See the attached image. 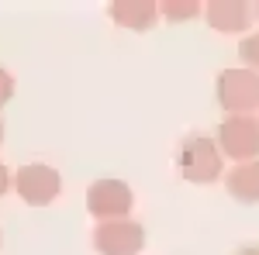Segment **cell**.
Here are the masks:
<instances>
[{
  "instance_id": "obj_1",
  "label": "cell",
  "mask_w": 259,
  "mask_h": 255,
  "mask_svg": "<svg viewBox=\"0 0 259 255\" xmlns=\"http://www.w3.org/2000/svg\"><path fill=\"white\" fill-rule=\"evenodd\" d=\"M221 148L214 138L207 135H187L183 145H180V173L187 183H197V186H207L221 176Z\"/></svg>"
},
{
  "instance_id": "obj_2",
  "label": "cell",
  "mask_w": 259,
  "mask_h": 255,
  "mask_svg": "<svg viewBox=\"0 0 259 255\" xmlns=\"http://www.w3.org/2000/svg\"><path fill=\"white\" fill-rule=\"evenodd\" d=\"M218 148L232 162L259 159V118L256 114H228L218 128Z\"/></svg>"
},
{
  "instance_id": "obj_3",
  "label": "cell",
  "mask_w": 259,
  "mask_h": 255,
  "mask_svg": "<svg viewBox=\"0 0 259 255\" xmlns=\"http://www.w3.org/2000/svg\"><path fill=\"white\" fill-rule=\"evenodd\" d=\"M218 104L228 114H256L259 111V73H252V69H221Z\"/></svg>"
},
{
  "instance_id": "obj_4",
  "label": "cell",
  "mask_w": 259,
  "mask_h": 255,
  "mask_svg": "<svg viewBox=\"0 0 259 255\" xmlns=\"http://www.w3.org/2000/svg\"><path fill=\"white\" fill-rule=\"evenodd\" d=\"M94 248L97 255H139L145 248V228L132 217L100 221L94 231Z\"/></svg>"
},
{
  "instance_id": "obj_5",
  "label": "cell",
  "mask_w": 259,
  "mask_h": 255,
  "mask_svg": "<svg viewBox=\"0 0 259 255\" xmlns=\"http://www.w3.org/2000/svg\"><path fill=\"white\" fill-rule=\"evenodd\" d=\"M14 190H18V196L24 203L49 207L62 190V176L52 166H45V162H31V166H21L14 173Z\"/></svg>"
},
{
  "instance_id": "obj_6",
  "label": "cell",
  "mask_w": 259,
  "mask_h": 255,
  "mask_svg": "<svg viewBox=\"0 0 259 255\" xmlns=\"http://www.w3.org/2000/svg\"><path fill=\"white\" fill-rule=\"evenodd\" d=\"M132 186L124 179H97L87 186V211L100 221H118L132 214Z\"/></svg>"
},
{
  "instance_id": "obj_7",
  "label": "cell",
  "mask_w": 259,
  "mask_h": 255,
  "mask_svg": "<svg viewBox=\"0 0 259 255\" xmlns=\"http://www.w3.org/2000/svg\"><path fill=\"white\" fill-rule=\"evenodd\" d=\"M204 18L221 35H242L252 24V7L245 0H211L204 4Z\"/></svg>"
},
{
  "instance_id": "obj_8",
  "label": "cell",
  "mask_w": 259,
  "mask_h": 255,
  "mask_svg": "<svg viewBox=\"0 0 259 255\" xmlns=\"http://www.w3.org/2000/svg\"><path fill=\"white\" fill-rule=\"evenodd\" d=\"M107 14L118 28L128 31H149L159 21V4L156 0H114L107 4Z\"/></svg>"
},
{
  "instance_id": "obj_9",
  "label": "cell",
  "mask_w": 259,
  "mask_h": 255,
  "mask_svg": "<svg viewBox=\"0 0 259 255\" xmlns=\"http://www.w3.org/2000/svg\"><path fill=\"white\" fill-rule=\"evenodd\" d=\"M225 186H228V193L239 203H259V159L235 162L228 179H225Z\"/></svg>"
},
{
  "instance_id": "obj_10",
  "label": "cell",
  "mask_w": 259,
  "mask_h": 255,
  "mask_svg": "<svg viewBox=\"0 0 259 255\" xmlns=\"http://www.w3.org/2000/svg\"><path fill=\"white\" fill-rule=\"evenodd\" d=\"M200 11H204V4L197 0H162L159 4V18H166L169 24H183V21L197 18Z\"/></svg>"
},
{
  "instance_id": "obj_11",
  "label": "cell",
  "mask_w": 259,
  "mask_h": 255,
  "mask_svg": "<svg viewBox=\"0 0 259 255\" xmlns=\"http://www.w3.org/2000/svg\"><path fill=\"white\" fill-rule=\"evenodd\" d=\"M239 56H242V62H245V69L259 73V31H252V35H245V38L239 41Z\"/></svg>"
},
{
  "instance_id": "obj_12",
  "label": "cell",
  "mask_w": 259,
  "mask_h": 255,
  "mask_svg": "<svg viewBox=\"0 0 259 255\" xmlns=\"http://www.w3.org/2000/svg\"><path fill=\"white\" fill-rule=\"evenodd\" d=\"M11 97H14V76L7 69H0V107L11 104Z\"/></svg>"
},
{
  "instance_id": "obj_13",
  "label": "cell",
  "mask_w": 259,
  "mask_h": 255,
  "mask_svg": "<svg viewBox=\"0 0 259 255\" xmlns=\"http://www.w3.org/2000/svg\"><path fill=\"white\" fill-rule=\"evenodd\" d=\"M7 190H11V169H7V166L0 162V196L7 193Z\"/></svg>"
},
{
  "instance_id": "obj_14",
  "label": "cell",
  "mask_w": 259,
  "mask_h": 255,
  "mask_svg": "<svg viewBox=\"0 0 259 255\" xmlns=\"http://www.w3.org/2000/svg\"><path fill=\"white\" fill-rule=\"evenodd\" d=\"M235 255H259V245H245V248H239Z\"/></svg>"
},
{
  "instance_id": "obj_15",
  "label": "cell",
  "mask_w": 259,
  "mask_h": 255,
  "mask_svg": "<svg viewBox=\"0 0 259 255\" xmlns=\"http://www.w3.org/2000/svg\"><path fill=\"white\" fill-rule=\"evenodd\" d=\"M0 145H4V121H0Z\"/></svg>"
},
{
  "instance_id": "obj_16",
  "label": "cell",
  "mask_w": 259,
  "mask_h": 255,
  "mask_svg": "<svg viewBox=\"0 0 259 255\" xmlns=\"http://www.w3.org/2000/svg\"><path fill=\"white\" fill-rule=\"evenodd\" d=\"M252 11H256V14H259V4H256V7H252Z\"/></svg>"
}]
</instances>
